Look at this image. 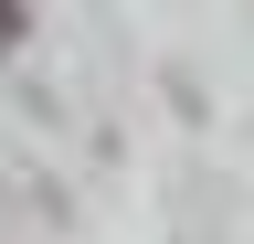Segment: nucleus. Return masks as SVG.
Returning a JSON list of instances; mask_svg holds the SVG:
<instances>
[{
	"label": "nucleus",
	"mask_w": 254,
	"mask_h": 244,
	"mask_svg": "<svg viewBox=\"0 0 254 244\" xmlns=\"http://www.w3.org/2000/svg\"><path fill=\"white\" fill-rule=\"evenodd\" d=\"M11 32H21V0H0V43H11Z\"/></svg>",
	"instance_id": "1"
}]
</instances>
